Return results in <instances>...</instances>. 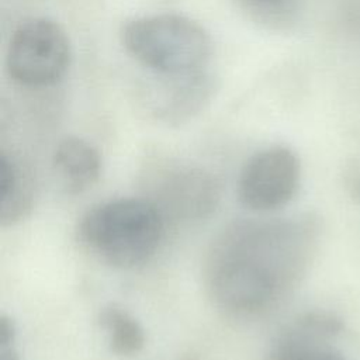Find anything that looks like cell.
<instances>
[{
    "instance_id": "6da1fadb",
    "label": "cell",
    "mask_w": 360,
    "mask_h": 360,
    "mask_svg": "<svg viewBox=\"0 0 360 360\" xmlns=\"http://www.w3.org/2000/svg\"><path fill=\"white\" fill-rule=\"evenodd\" d=\"M316 238L318 226L308 217L231 224L205 257L204 280L212 304L243 319L270 311L305 273Z\"/></svg>"
},
{
    "instance_id": "7a4b0ae2",
    "label": "cell",
    "mask_w": 360,
    "mask_h": 360,
    "mask_svg": "<svg viewBox=\"0 0 360 360\" xmlns=\"http://www.w3.org/2000/svg\"><path fill=\"white\" fill-rule=\"evenodd\" d=\"M165 222L152 200L117 198L91 207L80 219L77 235L98 260L117 269H132L155 255Z\"/></svg>"
},
{
    "instance_id": "3957f363",
    "label": "cell",
    "mask_w": 360,
    "mask_h": 360,
    "mask_svg": "<svg viewBox=\"0 0 360 360\" xmlns=\"http://www.w3.org/2000/svg\"><path fill=\"white\" fill-rule=\"evenodd\" d=\"M125 51L158 75H187L208 69L212 41L195 20L174 13L142 15L121 28Z\"/></svg>"
},
{
    "instance_id": "277c9868",
    "label": "cell",
    "mask_w": 360,
    "mask_h": 360,
    "mask_svg": "<svg viewBox=\"0 0 360 360\" xmlns=\"http://www.w3.org/2000/svg\"><path fill=\"white\" fill-rule=\"evenodd\" d=\"M72 62V45L65 28L56 21L35 17L13 32L6 68L10 77L25 87H46L59 82Z\"/></svg>"
},
{
    "instance_id": "5b68a950",
    "label": "cell",
    "mask_w": 360,
    "mask_h": 360,
    "mask_svg": "<svg viewBox=\"0 0 360 360\" xmlns=\"http://www.w3.org/2000/svg\"><path fill=\"white\" fill-rule=\"evenodd\" d=\"M301 163L295 152L283 145L252 155L239 176L240 202L253 211H274L287 205L300 187Z\"/></svg>"
},
{
    "instance_id": "8992f818",
    "label": "cell",
    "mask_w": 360,
    "mask_h": 360,
    "mask_svg": "<svg viewBox=\"0 0 360 360\" xmlns=\"http://www.w3.org/2000/svg\"><path fill=\"white\" fill-rule=\"evenodd\" d=\"M217 91V79L205 69L187 75H158L141 89L139 103L149 118L181 125L198 115Z\"/></svg>"
},
{
    "instance_id": "52a82bcc",
    "label": "cell",
    "mask_w": 360,
    "mask_h": 360,
    "mask_svg": "<svg viewBox=\"0 0 360 360\" xmlns=\"http://www.w3.org/2000/svg\"><path fill=\"white\" fill-rule=\"evenodd\" d=\"M158 201L165 219L198 221L210 217L219 201V184L215 177L195 167H176L163 173L156 187Z\"/></svg>"
},
{
    "instance_id": "ba28073f",
    "label": "cell",
    "mask_w": 360,
    "mask_h": 360,
    "mask_svg": "<svg viewBox=\"0 0 360 360\" xmlns=\"http://www.w3.org/2000/svg\"><path fill=\"white\" fill-rule=\"evenodd\" d=\"M342 329L340 318L330 312L301 314L277 336L267 360H345L332 346Z\"/></svg>"
},
{
    "instance_id": "9c48e42d",
    "label": "cell",
    "mask_w": 360,
    "mask_h": 360,
    "mask_svg": "<svg viewBox=\"0 0 360 360\" xmlns=\"http://www.w3.org/2000/svg\"><path fill=\"white\" fill-rule=\"evenodd\" d=\"M52 166L69 194H80L93 187L101 174L98 149L80 136L62 138L53 150Z\"/></svg>"
},
{
    "instance_id": "30bf717a",
    "label": "cell",
    "mask_w": 360,
    "mask_h": 360,
    "mask_svg": "<svg viewBox=\"0 0 360 360\" xmlns=\"http://www.w3.org/2000/svg\"><path fill=\"white\" fill-rule=\"evenodd\" d=\"M34 201L32 180L4 152L0 155V221L13 225L31 211Z\"/></svg>"
},
{
    "instance_id": "8fae6325",
    "label": "cell",
    "mask_w": 360,
    "mask_h": 360,
    "mask_svg": "<svg viewBox=\"0 0 360 360\" xmlns=\"http://www.w3.org/2000/svg\"><path fill=\"white\" fill-rule=\"evenodd\" d=\"M98 323L105 332L112 353L128 357L139 353L145 346L142 325L122 307L110 304L98 314Z\"/></svg>"
},
{
    "instance_id": "7c38bea8",
    "label": "cell",
    "mask_w": 360,
    "mask_h": 360,
    "mask_svg": "<svg viewBox=\"0 0 360 360\" xmlns=\"http://www.w3.org/2000/svg\"><path fill=\"white\" fill-rule=\"evenodd\" d=\"M15 325L13 319L7 315L0 316V346L14 345L15 343Z\"/></svg>"
},
{
    "instance_id": "4fadbf2b",
    "label": "cell",
    "mask_w": 360,
    "mask_h": 360,
    "mask_svg": "<svg viewBox=\"0 0 360 360\" xmlns=\"http://www.w3.org/2000/svg\"><path fill=\"white\" fill-rule=\"evenodd\" d=\"M0 360H21L14 345L0 346Z\"/></svg>"
},
{
    "instance_id": "5bb4252c",
    "label": "cell",
    "mask_w": 360,
    "mask_h": 360,
    "mask_svg": "<svg viewBox=\"0 0 360 360\" xmlns=\"http://www.w3.org/2000/svg\"><path fill=\"white\" fill-rule=\"evenodd\" d=\"M250 4H259V6H264V4H269V3H274L277 0H245Z\"/></svg>"
}]
</instances>
